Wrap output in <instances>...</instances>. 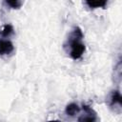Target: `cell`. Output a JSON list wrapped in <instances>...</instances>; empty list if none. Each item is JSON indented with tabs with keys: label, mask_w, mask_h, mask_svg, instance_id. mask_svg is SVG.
Returning <instances> with one entry per match:
<instances>
[{
	"label": "cell",
	"mask_w": 122,
	"mask_h": 122,
	"mask_svg": "<svg viewBox=\"0 0 122 122\" xmlns=\"http://www.w3.org/2000/svg\"><path fill=\"white\" fill-rule=\"evenodd\" d=\"M63 50L72 60H78L83 56L86 51V46L84 43L83 31L78 26L73 27L68 34L63 43Z\"/></svg>",
	"instance_id": "obj_1"
},
{
	"label": "cell",
	"mask_w": 122,
	"mask_h": 122,
	"mask_svg": "<svg viewBox=\"0 0 122 122\" xmlns=\"http://www.w3.org/2000/svg\"><path fill=\"white\" fill-rule=\"evenodd\" d=\"M107 104L114 112H116V113L121 112L122 97H121V93L118 90H113L110 92V94L107 98Z\"/></svg>",
	"instance_id": "obj_2"
},
{
	"label": "cell",
	"mask_w": 122,
	"mask_h": 122,
	"mask_svg": "<svg viewBox=\"0 0 122 122\" xmlns=\"http://www.w3.org/2000/svg\"><path fill=\"white\" fill-rule=\"evenodd\" d=\"M80 116L77 118L78 121H96L98 118H97V115H96V112L95 111L86 105V104H83L81 106V112H80Z\"/></svg>",
	"instance_id": "obj_3"
},
{
	"label": "cell",
	"mask_w": 122,
	"mask_h": 122,
	"mask_svg": "<svg viewBox=\"0 0 122 122\" xmlns=\"http://www.w3.org/2000/svg\"><path fill=\"white\" fill-rule=\"evenodd\" d=\"M13 43L9 38L0 37V56H7L13 52Z\"/></svg>",
	"instance_id": "obj_4"
},
{
	"label": "cell",
	"mask_w": 122,
	"mask_h": 122,
	"mask_svg": "<svg viewBox=\"0 0 122 122\" xmlns=\"http://www.w3.org/2000/svg\"><path fill=\"white\" fill-rule=\"evenodd\" d=\"M86 6L91 10L95 9H105L107 6V3L109 0H84Z\"/></svg>",
	"instance_id": "obj_5"
},
{
	"label": "cell",
	"mask_w": 122,
	"mask_h": 122,
	"mask_svg": "<svg viewBox=\"0 0 122 122\" xmlns=\"http://www.w3.org/2000/svg\"><path fill=\"white\" fill-rule=\"evenodd\" d=\"M81 112V108L78 104L76 103H70L66 106V109H65V113L70 116V117H72V116H76L77 114H79Z\"/></svg>",
	"instance_id": "obj_6"
},
{
	"label": "cell",
	"mask_w": 122,
	"mask_h": 122,
	"mask_svg": "<svg viewBox=\"0 0 122 122\" xmlns=\"http://www.w3.org/2000/svg\"><path fill=\"white\" fill-rule=\"evenodd\" d=\"M14 34L13 26L10 24H5L0 28V37L2 38H10Z\"/></svg>",
	"instance_id": "obj_7"
},
{
	"label": "cell",
	"mask_w": 122,
	"mask_h": 122,
	"mask_svg": "<svg viewBox=\"0 0 122 122\" xmlns=\"http://www.w3.org/2000/svg\"><path fill=\"white\" fill-rule=\"evenodd\" d=\"M4 3L11 10H19L23 5V0H4Z\"/></svg>",
	"instance_id": "obj_8"
}]
</instances>
